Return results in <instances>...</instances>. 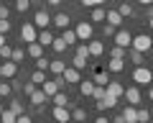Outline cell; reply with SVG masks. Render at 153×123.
<instances>
[{
  "mask_svg": "<svg viewBox=\"0 0 153 123\" xmlns=\"http://www.w3.org/2000/svg\"><path fill=\"white\" fill-rule=\"evenodd\" d=\"M10 92H13V85L3 80V82H0V95H3V98H8V95H10Z\"/></svg>",
  "mask_w": 153,
  "mask_h": 123,
  "instance_id": "33",
  "label": "cell"
},
{
  "mask_svg": "<svg viewBox=\"0 0 153 123\" xmlns=\"http://www.w3.org/2000/svg\"><path fill=\"white\" fill-rule=\"evenodd\" d=\"M117 13H120L123 18H130V16H133V8L128 5V3H120V8H117Z\"/></svg>",
  "mask_w": 153,
  "mask_h": 123,
  "instance_id": "32",
  "label": "cell"
},
{
  "mask_svg": "<svg viewBox=\"0 0 153 123\" xmlns=\"http://www.w3.org/2000/svg\"><path fill=\"white\" fill-rule=\"evenodd\" d=\"M130 62L135 64V67H140V64H143V54H140V51H135V49H133V51H130Z\"/></svg>",
  "mask_w": 153,
  "mask_h": 123,
  "instance_id": "39",
  "label": "cell"
},
{
  "mask_svg": "<svg viewBox=\"0 0 153 123\" xmlns=\"http://www.w3.org/2000/svg\"><path fill=\"white\" fill-rule=\"evenodd\" d=\"M123 118H125V123H138V108L135 105H125Z\"/></svg>",
  "mask_w": 153,
  "mask_h": 123,
  "instance_id": "12",
  "label": "cell"
},
{
  "mask_svg": "<svg viewBox=\"0 0 153 123\" xmlns=\"http://www.w3.org/2000/svg\"><path fill=\"white\" fill-rule=\"evenodd\" d=\"M3 110H5V108H3V103H0V113H3Z\"/></svg>",
  "mask_w": 153,
  "mask_h": 123,
  "instance_id": "58",
  "label": "cell"
},
{
  "mask_svg": "<svg viewBox=\"0 0 153 123\" xmlns=\"http://www.w3.org/2000/svg\"><path fill=\"white\" fill-rule=\"evenodd\" d=\"M105 36H107V39H110V36H115V26H110V23H107V26H105Z\"/></svg>",
  "mask_w": 153,
  "mask_h": 123,
  "instance_id": "48",
  "label": "cell"
},
{
  "mask_svg": "<svg viewBox=\"0 0 153 123\" xmlns=\"http://www.w3.org/2000/svg\"><path fill=\"white\" fill-rule=\"evenodd\" d=\"M76 54H79V56H89V49H87V44H79V46H76Z\"/></svg>",
  "mask_w": 153,
  "mask_h": 123,
  "instance_id": "46",
  "label": "cell"
},
{
  "mask_svg": "<svg viewBox=\"0 0 153 123\" xmlns=\"http://www.w3.org/2000/svg\"><path fill=\"white\" fill-rule=\"evenodd\" d=\"M46 3H49V5H59L61 0H46Z\"/></svg>",
  "mask_w": 153,
  "mask_h": 123,
  "instance_id": "51",
  "label": "cell"
},
{
  "mask_svg": "<svg viewBox=\"0 0 153 123\" xmlns=\"http://www.w3.org/2000/svg\"><path fill=\"white\" fill-rule=\"evenodd\" d=\"M38 44H41V46H51V41H54V34H51V31H49V28H44V31H41V34H38Z\"/></svg>",
  "mask_w": 153,
  "mask_h": 123,
  "instance_id": "17",
  "label": "cell"
},
{
  "mask_svg": "<svg viewBox=\"0 0 153 123\" xmlns=\"http://www.w3.org/2000/svg\"><path fill=\"white\" fill-rule=\"evenodd\" d=\"M10 54H13V49H10V46H0V59H3V62H5V59H10Z\"/></svg>",
  "mask_w": 153,
  "mask_h": 123,
  "instance_id": "41",
  "label": "cell"
},
{
  "mask_svg": "<svg viewBox=\"0 0 153 123\" xmlns=\"http://www.w3.org/2000/svg\"><path fill=\"white\" fill-rule=\"evenodd\" d=\"M107 69H110V72H123V69H125V59H110L107 62Z\"/></svg>",
  "mask_w": 153,
  "mask_h": 123,
  "instance_id": "19",
  "label": "cell"
},
{
  "mask_svg": "<svg viewBox=\"0 0 153 123\" xmlns=\"http://www.w3.org/2000/svg\"><path fill=\"white\" fill-rule=\"evenodd\" d=\"M148 118H151V113H148L146 108H140V110H138V123H146Z\"/></svg>",
  "mask_w": 153,
  "mask_h": 123,
  "instance_id": "42",
  "label": "cell"
},
{
  "mask_svg": "<svg viewBox=\"0 0 153 123\" xmlns=\"http://www.w3.org/2000/svg\"><path fill=\"white\" fill-rule=\"evenodd\" d=\"M31 82H33V85H44V82H46V72H41V69H36V72L31 74Z\"/></svg>",
  "mask_w": 153,
  "mask_h": 123,
  "instance_id": "27",
  "label": "cell"
},
{
  "mask_svg": "<svg viewBox=\"0 0 153 123\" xmlns=\"http://www.w3.org/2000/svg\"><path fill=\"white\" fill-rule=\"evenodd\" d=\"M61 77H64V82H66V85H69V82H79V69L66 67L64 72H61Z\"/></svg>",
  "mask_w": 153,
  "mask_h": 123,
  "instance_id": "14",
  "label": "cell"
},
{
  "mask_svg": "<svg viewBox=\"0 0 153 123\" xmlns=\"http://www.w3.org/2000/svg\"><path fill=\"white\" fill-rule=\"evenodd\" d=\"M49 23H51V16L46 10H38L36 16H33V26L36 28H49Z\"/></svg>",
  "mask_w": 153,
  "mask_h": 123,
  "instance_id": "8",
  "label": "cell"
},
{
  "mask_svg": "<svg viewBox=\"0 0 153 123\" xmlns=\"http://www.w3.org/2000/svg\"><path fill=\"white\" fill-rule=\"evenodd\" d=\"M51 23H56L59 28H66L69 26V16H66V13H59L56 18H51Z\"/></svg>",
  "mask_w": 153,
  "mask_h": 123,
  "instance_id": "23",
  "label": "cell"
},
{
  "mask_svg": "<svg viewBox=\"0 0 153 123\" xmlns=\"http://www.w3.org/2000/svg\"><path fill=\"white\" fill-rule=\"evenodd\" d=\"M79 92H82L84 98H92V92H94V82H82V85H79Z\"/></svg>",
  "mask_w": 153,
  "mask_h": 123,
  "instance_id": "24",
  "label": "cell"
},
{
  "mask_svg": "<svg viewBox=\"0 0 153 123\" xmlns=\"http://www.w3.org/2000/svg\"><path fill=\"white\" fill-rule=\"evenodd\" d=\"M105 95H107V90H105L102 85H94V92H92V98H94V100H102Z\"/></svg>",
  "mask_w": 153,
  "mask_h": 123,
  "instance_id": "34",
  "label": "cell"
},
{
  "mask_svg": "<svg viewBox=\"0 0 153 123\" xmlns=\"http://www.w3.org/2000/svg\"><path fill=\"white\" fill-rule=\"evenodd\" d=\"M133 80H135L138 85H148V82H153V72L148 67H135V72H133Z\"/></svg>",
  "mask_w": 153,
  "mask_h": 123,
  "instance_id": "2",
  "label": "cell"
},
{
  "mask_svg": "<svg viewBox=\"0 0 153 123\" xmlns=\"http://www.w3.org/2000/svg\"><path fill=\"white\" fill-rule=\"evenodd\" d=\"M49 69H51L54 74H61V72L66 69V64H64V62H59V59H54V62H49Z\"/></svg>",
  "mask_w": 153,
  "mask_h": 123,
  "instance_id": "22",
  "label": "cell"
},
{
  "mask_svg": "<svg viewBox=\"0 0 153 123\" xmlns=\"http://www.w3.org/2000/svg\"><path fill=\"white\" fill-rule=\"evenodd\" d=\"M54 105H66V108H69V98L64 95V90H59V92L54 95Z\"/></svg>",
  "mask_w": 153,
  "mask_h": 123,
  "instance_id": "26",
  "label": "cell"
},
{
  "mask_svg": "<svg viewBox=\"0 0 153 123\" xmlns=\"http://www.w3.org/2000/svg\"><path fill=\"white\" fill-rule=\"evenodd\" d=\"M16 123H33V118L28 116V113H21V116L16 118Z\"/></svg>",
  "mask_w": 153,
  "mask_h": 123,
  "instance_id": "45",
  "label": "cell"
},
{
  "mask_svg": "<svg viewBox=\"0 0 153 123\" xmlns=\"http://www.w3.org/2000/svg\"><path fill=\"white\" fill-rule=\"evenodd\" d=\"M33 90H36V85H33V82H23V92H26V95H31Z\"/></svg>",
  "mask_w": 153,
  "mask_h": 123,
  "instance_id": "47",
  "label": "cell"
},
{
  "mask_svg": "<svg viewBox=\"0 0 153 123\" xmlns=\"http://www.w3.org/2000/svg\"><path fill=\"white\" fill-rule=\"evenodd\" d=\"M26 54L33 56V59H38V56H44V46L38 44V41H31V44H28V49H26Z\"/></svg>",
  "mask_w": 153,
  "mask_h": 123,
  "instance_id": "13",
  "label": "cell"
},
{
  "mask_svg": "<svg viewBox=\"0 0 153 123\" xmlns=\"http://www.w3.org/2000/svg\"><path fill=\"white\" fill-rule=\"evenodd\" d=\"M71 62H74V69H84V67H87V56H79V54H76Z\"/></svg>",
  "mask_w": 153,
  "mask_h": 123,
  "instance_id": "35",
  "label": "cell"
},
{
  "mask_svg": "<svg viewBox=\"0 0 153 123\" xmlns=\"http://www.w3.org/2000/svg\"><path fill=\"white\" fill-rule=\"evenodd\" d=\"M110 80H107V69H97V72H94V85H107Z\"/></svg>",
  "mask_w": 153,
  "mask_h": 123,
  "instance_id": "21",
  "label": "cell"
},
{
  "mask_svg": "<svg viewBox=\"0 0 153 123\" xmlns=\"http://www.w3.org/2000/svg\"><path fill=\"white\" fill-rule=\"evenodd\" d=\"M0 80H3V64H0Z\"/></svg>",
  "mask_w": 153,
  "mask_h": 123,
  "instance_id": "57",
  "label": "cell"
},
{
  "mask_svg": "<svg viewBox=\"0 0 153 123\" xmlns=\"http://www.w3.org/2000/svg\"><path fill=\"white\" fill-rule=\"evenodd\" d=\"M31 8V0H16V10L18 13H26Z\"/></svg>",
  "mask_w": 153,
  "mask_h": 123,
  "instance_id": "37",
  "label": "cell"
},
{
  "mask_svg": "<svg viewBox=\"0 0 153 123\" xmlns=\"http://www.w3.org/2000/svg\"><path fill=\"white\" fill-rule=\"evenodd\" d=\"M54 118L59 123H69L71 121V110L66 105H54Z\"/></svg>",
  "mask_w": 153,
  "mask_h": 123,
  "instance_id": "5",
  "label": "cell"
},
{
  "mask_svg": "<svg viewBox=\"0 0 153 123\" xmlns=\"http://www.w3.org/2000/svg\"><path fill=\"white\" fill-rule=\"evenodd\" d=\"M74 34H76V39H82V41H89V39H92V23L82 21L79 26L74 28Z\"/></svg>",
  "mask_w": 153,
  "mask_h": 123,
  "instance_id": "4",
  "label": "cell"
},
{
  "mask_svg": "<svg viewBox=\"0 0 153 123\" xmlns=\"http://www.w3.org/2000/svg\"><path fill=\"white\" fill-rule=\"evenodd\" d=\"M0 46H5V34H0Z\"/></svg>",
  "mask_w": 153,
  "mask_h": 123,
  "instance_id": "52",
  "label": "cell"
},
{
  "mask_svg": "<svg viewBox=\"0 0 153 123\" xmlns=\"http://www.w3.org/2000/svg\"><path fill=\"white\" fill-rule=\"evenodd\" d=\"M23 56H26V51H23V49H13L10 59H13V62H16V64H18V62H23Z\"/></svg>",
  "mask_w": 153,
  "mask_h": 123,
  "instance_id": "40",
  "label": "cell"
},
{
  "mask_svg": "<svg viewBox=\"0 0 153 123\" xmlns=\"http://www.w3.org/2000/svg\"><path fill=\"white\" fill-rule=\"evenodd\" d=\"M87 49H89V56H102L105 44L102 41H87Z\"/></svg>",
  "mask_w": 153,
  "mask_h": 123,
  "instance_id": "15",
  "label": "cell"
},
{
  "mask_svg": "<svg viewBox=\"0 0 153 123\" xmlns=\"http://www.w3.org/2000/svg\"><path fill=\"white\" fill-rule=\"evenodd\" d=\"M148 26H151V28H153V13H151V18H148Z\"/></svg>",
  "mask_w": 153,
  "mask_h": 123,
  "instance_id": "55",
  "label": "cell"
},
{
  "mask_svg": "<svg viewBox=\"0 0 153 123\" xmlns=\"http://www.w3.org/2000/svg\"><path fill=\"white\" fill-rule=\"evenodd\" d=\"M115 105H117V98H112V95H105L102 100H97V110H110Z\"/></svg>",
  "mask_w": 153,
  "mask_h": 123,
  "instance_id": "11",
  "label": "cell"
},
{
  "mask_svg": "<svg viewBox=\"0 0 153 123\" xmlns=\"http://www.w3.org/2000/svg\"><path fill=\"white\" fill-rule=\"evenodd\" d=\"M130 46L135 51H140V54H146V51H151L153 49V39L148 34H140V36H133V41H130Z\"/></svg>",
  "mask_w": 153,
  "mask_h": 123,
  "instance_id": "1",
  "label": "cell"
},
{
  "mask_svg": "<svg viewBox=\"0 0 153 123\" xmlns=\"http://www.w3.org/2000/svg\"><path fill=\"white\" fill-rule=\"evenodd\" d=\"M112 123H125V118H123V116H117V118H115Z\"/></svg>",
  "mask_w": 153,
  "mask_h": 123,
  "instance_id": "50",
  "label": "cell"
},
{
  "mask_svg": "<svg viewBox=\"0 0 153 123\" xmlns=\"http://www.w3.org/2000/svg\"><path fill=\"white\" fill-rule=\"evenodd\" d=\"M133 41L130 31H115V46H123V49H128Z\"/></svg>",
  "mask_w": 153,
  "mask_h": 123,
  "instance_id": "6",
  "label": "cell"
},
{
  "mask_svg": "<svg viewBox=\"0 0 153 123\" xmlns=\"http://www.w3.org/2000/svg\"><path fill=\"white\" fill-rule=\"evenodd\" d=\"M105 90H107V95H112V98H123V92H125V87H123L120 82H107Z\"/></svg>",
  "mask_w": 153,
  "mask_h": 123,
  "instance_id": "10",
  "label": "cell"
},
{
  "mask_svg": "<svg viewBox=\"0 0 153 123\" xmlns=\"http://www.w3.org/2000/svg\"><path fill=\"white\" fill-rule=\"evenodd\" d=\"M105 21H107L110 26H120V23H123V16H120L117 10H107V16H105Z\"/></svg>",
  "mask_w": 153,
  "mask_h": 123,
  "instance_id": "18",
  "label": "cell"
},
{
  "mask_svg": "<svg viewBox=\"0 0 153 123\" xmlns=\"http://www.w3.org/2000/svg\"><path fill=\"white\" fill-rule=\"evenodd\" d=\"M110 59H125V49H123V46L110 49Z\"/></svg>",
  "mask_w": 153,
  "mask_h": 123,
  "instance_id": "29",
  "label": "cell"
},
{
  "mask_svg": "<svg viewBox=\"0 0 153 123\" xmlns=\"http://www.w3.org/2000/svg\"><path fill=\"white\" fill-rule=\"evenodd\" d=\"M71 121H87V110H84V108H74V110H71Z\"/></svg>",
  "mask_w": 153,
  "mask_h": 123,
  "instance_id": "25",
  "label": "cell"
},
{
  "mask_svg": "<svg viewBox=\"0 0 153 123\" xmlns=\"http://www.w3.org/2000/svg\"><path fill=\"white\" fill-rule=\"evenodd\" d=\"M0 18H8V8L3 5V3H0Z\"/></svg>",
  "mask_w": 153,
  "mask_h": 123,
  "instance_id": "49",
  "label": "cell"
},
{
  "mask_svg": "<svg viewBox=\"0 0 153 123\" xmlns=\"http://www.w3.org/2000/svg\"><path fill=\"white\" fill-rule=\"evenodd\" d=\"M61 39H64L66 44H74V41H76V34H74V31H69V28H64V34H61Z\"/></svg>",
  "mask_w": 153,
  "mask_h": 123,
  "instance_id": "38",
  "label": "cell"
},
{
  "mask_svg": "<svg viewBox=\"0 0 153 123\" xmlns=\"http://www.w3.org/2000/svg\"><path fill=\"white\" fill-rule=\"evenodd\" d=\"M105 0H82V5L84 8H97V5H102Z\"/></svg>",
  "mask_w": 153,
  "mask_h": 123,
  "instance_id": "44",
  "label": "cell"
},
{
  "mask_svg": "<svg viewBox=\"0 0 153 123\" xmlns=\"http://www.w3.org/2000/svg\"><path fill=\"white\" fill-rule=\"evenodd\" d=\"M10 31V21L8 18H0V34H8Z\"/></svg>",
  "mask_w": 153,
  "mask_h": 123,
  "instance_id": "43",
  "label": "cell"
},
{
  "mask_svg": "<svg viewBox=\"0 0 153 123\" xmlns=\"http://www.w3.org/2000/svg\"><path fill=\"white\" fill-rule=\"evenodd\" d=\"M0 118H3V123H16V113H13V110H3V113H0Z\"/></svg>",
  "mask_w": 153,
  "mask_h": 123,
  "instance_id": "31",
  "label": "cell"
},
{
  "mask_svg": "<svg viewBox=\"0 0 153 123\" xmlns=\"http://www.w3.org/2000/svg\"><path fill=\"white\" fill-rule=\"evenodd\" d=\"M66 46H69V44H66V41L61 39V36H59V39H54V41H51V49H54L56 54H64V51H66Z\"/></svg>",
  "mask_w": 153,
  "mask_h": 123,
  "instance_id": "20",
  "label": "cell"
},
{
  "mask_svg": "<svg viewBox=\"0 0 153 123\" xmlns=\"http://www.w3.org/2000/svg\"><path fill=\"white\" fill-rule=\"evenodd\" d=\"M94 123H110V121H107V118H97V121H94Z\"/></svg>",
  "mask_w": 153,
  "mask_h": 123,
  "instance_id": "53",
  "label": "cell"
},
{
  "mask_svg": "<svg viewBox=\"0 0 153 123\" xmlns=\"http://www.w3.org/2000/svg\"><path fill=\"white\" fill-rule=\"evenodd\" d=\"M105 16H107V10L105 8H92V21H105Z\"/></svg>",
  "mask_w": 153,
  "mask_h": 123,
  "instance_id": "28",
  "label": "cell"
},
{
  "mask_svg": "<svg viewBox=\"0 0 153 123\" xmlns=\"http://www.w3.org/2000/svg\"><path fill=\"white\" fill-rule=\"evenodd\" d=\"M148 98H151V100H153V87H151V90H148Z\"/></svg>",
  "mask_w": 153,
  "mask_h": 123,
  "instance_id": "56",
  "label": "cell"
},
{
  "mask_svg": "<svg viewBox=\"0 0 153 123\" xmlns=\"http://www.w3.org/2000/svg\"><path fill=\"white\" fill-rule=\"evenodd\" d=\"M138 3H143V5H151V3H153V0H138Z\"/></svg>",
  "mask_w": 153,
  "mask_h": 123,
  "instance_id": "54",
  "label": "cell"
},
{
  "mask_svg": "<svg viewBox=\"0 0 153 123\" xmlns=\"http://www.w3.org/2000/svg\"><path fill=\"white\" fill-rule=\"evenodd\" d=\"M16 72H18V64L13 59L3 62V80H13V77H16Z\"/></svg>",
  "mask_w": 153,
  "mask_h": 123,
  "instance_id": "7",
  "label": "cell"
},
{
  "mask_svg": "<svg viewBox=\"0 0 153 123\" xmlns=\"http://www.w3.org/2000/svg\"><path fill=\"white\" fill-rule=\"evenodd\" d=\"M21 36H23V41H26V44H31V41L38 39V31H36V26H33V23H23V26H21Z\"/></svg>",
  "mask_w": 153,
  "mask_h": 123,
  "instance_id": "3",
  "label": "cell"
},
{
  "mask_svg": "<svg viewBox=\"0 0 153 123\" xmlns=\"http://www.w3.org/2000/svg\"><path fill=\"white\" fill-rule=\"evenodd\" d=\"M123 98L128 100V105H138V103H140V90L138 87H128L125 92H123Z\"/></svg>",
  "mask_w": 153,
  "mask_h": 123,
  "instance_id": "9",
  "label": "cell"
},
{
  "mask_svg": "<svg viewBox=\"0 0 153 123\" xmlns=\"http://www.w3.org/2000/svg\"><path fill=\"white\" fill-rule=\"evenodd\" d=\"M28 100L38 108V105H44V103H46V92H44V90H33L31 95H28Z\"/></svg>",
  "mask_w": 153,
  "mask_h": 123,
  "instance_id": "16",
  "label": "cell"
},
{
  "mask_svg": "<svg viewBox=\"0 0 153 123\" xmlns=\"http://www.w3.org/2000/svg\"><path fill=\"white\" fill-rule=\"evenodd\" d=\"M8 110H13L16 116H21V113H26V108H23V103H18V100H10V108Z\"/></svg>",
  "mask_w": 153,
  "mask_h": 123,
  "instance_id": "30",
  "label": "cell"
},
{
  "mask_svg": "<svg viewBox=\"0 0 153 123\" xmlns=\"http://www.w3.org/2000/svg\"><path fill=\"white\" fill-rule=\"evenodd\" d=\"M49 62H51V59H46V56H38V59H36V69L46 72V69H49Z\"/></svg>",
  "mask_w": 153,
  "mask_h": 123,
  "instance_id": "36",
  "label": "cell"
}]
</instances>
